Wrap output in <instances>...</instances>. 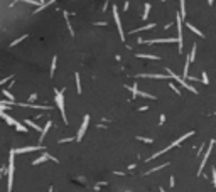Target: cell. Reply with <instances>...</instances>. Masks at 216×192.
I'll use <instances>...</instances> for the list:
<instances>
[{"instance_id": "cell-1", "label": "cell", "mask_w": 216, "mask_h": 192, "mask_svg": "<svg viewBox=\"0 0 216 192\" xmlns=\"http://www.w3.org/2000/svg\"><path fill=\"white\" fill-rule=\"evenodd\" d=\"M14 158H15V152L10 150V157H9V182H7V192H12V186H14Z\"/></svg>"}, {"instance_id": "cell-2", "label": "cell", "mask_w": 216, "mask_h": 192, "mask_svg": "<svg viewBox=\"0 0 216 192\" xmlns=\"http://www.w3.org/2000/svg\"><path fill=\"white\" fill-rule=\"evenodd\" d=\"M54 94H56V106L59 108V111H61V116H63V122H64V123H68L66 110H64V96H63V91L56 90V91H54Z\"/></svg>"}, {"instance_id": "cell-3", "label": "cell", "mask_w": 216, "mask_h": 192, "mask_svg": "<svg viewBox=\"0 0 216 192\" xmlns=\"http://www.w3.org/2000/svg\"><path fill=\"white\" fill-rule=\"evenodd\" d=\"M165 71H167V76H169V78H174V79L177 81L179 84H182V88H186V90H189V91H191V93H196V94H197V90H196V88H194V86H191L189 83H186V79H182L181 76H177V74H176L172 69H169V67H167Z\"/></svg>"}, {"instance_id": "cell-4", "label": "cell", "mask_w": 216, "mask_h": 192, "mask_svg": "<svg viewBox=\"0 0 216 192\" xmlns=\"http://www.w3.org/2000/svg\"><path fill=\"white\" fill-rule=\"evenodd\" d=\"M176 24H177V46H179V54L184 51V39H182V17L177 14L176 17Z\"/></svg>"}, {"instance_id": "cell-5", "label": "cell", "mask_w": 216, "mask_h": 192, "mask_svg": "<svg viewBox=\"0 0 216 192\" xmlns=\"http://www.w3.org/2000/svg\"><path fill=\"white\" fill-rule=\"evenodd\" d=\"M111 12H113V19H115V26L118 29V34H120V39L125 41V34H123V27H122V20H120V14H118V7L113 5L111 7Z\"/></svg>"}, {"instance_id": "cell-6", "label": "cell", "mask_w": 216, "mask_h": 192, "mask_svg": "<svg viewBox=\"0 0 216 192\" xmlns=\"http://www.w3.org/2000/svg\"><path fill=\"white\" fill-rule=\"evenodd\" d=\"M213 147H214V140H211V142H210V147L206 148V152H204V155H203V160H201V163H199V169H197V175H201V174H203V169H204V165H206L208 158H210Z\"/></svg>"}, {"instance_id": "cell-7", "label": "cell", "mask_w": 216, "mask_h": 192, "mask_svg": "<svg viewBox=\"0 0 216 192\" xmlns=\"http://www.w3.org/2000/svg\"><path fill=\"white\" fill-rule=\"evenodd\" d=\"M172 44V42H177V39H172V37H169V39H149V41H145V39H142L140 37L139 39V44Z\"/></svg>"}, {"instance_id": "cell-8", "label": "cell", "mask_w": 216, "mask_h": 192, "mask_svg": "<svg viewBox=\"0 0 216 192\" xmlns=\"http://www.w3.org/2000/svg\"><path fill=\"white\" fill-rule=\"evenodd\" d=\"M88 125H89V115H85V118H83V123L80 126V130H78V135H76V140L81 142L83 137H85L86 130H88Z\"/></svg>"}, {"instance_id": "cell-9", "label": "cell", "mask_w": 216, "mask_h": 192, "mask_svg": "<svg viewBox=\"0 0 216 192\" xmlns=\"http://www.w3.org/2000/svg\"><path fill=\"white\" fill-rule=\"evenodd\" d=\"M42 150V145H34V147H22V148H14L15 154H27V152H35Z\"/></svg>"}, {"instance_id": "cell-10", "label": "cell", "mask_w": 216, "mask_h": 192, "mask_svg": "<svg viewBox=\"0 0 216 192\" xmlns=\"http://www.w3.org/2000/svg\"><path fill=\"white\" fill-rule=\"evenodd\" d=\"M46 160H54V162H56V158L51 157V155H49L48 152H46V154H42V155H41V157H37V158H35L34 162H32V165H39V163L46 162Z\"/></svg>"}, {"instance_id": "cell-11", "label": "cell", "mask_w": 216, "mask_h": 192, "mask_svg": "<svg viewBox=\"0 0 216 192\" xmlns=\"http://www.w3.org/2000/svg\"><path fill=\"white\" fill-rule=\"evenodd\" d=\"M52 126V122H51V120H48V123H46V126L44 128H42V130H41V137H39V142H42V140H44V137H46V135H48V131H49V128H51Z\"/></svg>"}, {"instance_id": "cell-12", "label": "cell", "mask_w": 216, "mask_h": 192, "mask_svg": "<svg viewBox=\"0 0 216 192\" xmlns=\"http://www.w3.org/2000/svg\"><path fill=\"white\" fill-rule=\"evenodd\" d=\"M137 78H156V79H167V74H137Z\"/></svg>"}, {"instance_id": "cell-13", "label": "cell", "mask_w": 216, "mask_h": 192, "mask_svg": "<svg viewBox=\"0 0 216 192\" xmlns=\"http://www.w3.org/2000/svg\"><path fill=\"white\" fill-rule=\"evenodd\" d=\"M0 116H2V118L7 122V125H14V126H15V123H17V122H15V120H14L10 115H7L5 111H0Z\"/></svg>"}, {"instance_id": "cell-14", "label": "cell", "mask_w": 216, "mask_h": 192, "mask_svg": "<svg viewBox=\"0 0 216 192\" xmlns=\"http://www.w3.org/2000/svg\"><path fill=\"white\" fill-rule=\"evenodd\" d=\"M152 27H156V24H147V26H143V27H139V29H134V30H130L128 34H135V32H142V30H150Z\"/></svg>"}, {"instance_id": "cell-15", "label": "cell", "mask_w": 216, "mask_h": 192, "mask_svg": "<svg viewBox=\"0 0 216 192\" xmlns=\"http://www.w3.org/2000/svg\"><path fill=\"white\" fill-rule=\"evenodd\" d=\"M137 58H140V59H156V61H159V56H156V54H142V52H140V54H137Z\"/></svg>"}, {"instance_id": "cell-16", "label": "cell", "mask_w": 216, "mask_h": 192, "mask_svg": "<svg viewBox=\"0 0 216 192\" xmlns=\"http://www.w3.org/2000/svg\"><path fill=\"white\" fill-rule=\"evenodd\" d=\"M54 2H56V0H49V2H44V3H42V5H41V7H37V9H35V10H34V12H35V14H37V12H41V10H44V9H48V7H49V5H52V3H54Z\"/></svg>"}, {"instance_id": "cell-17", "label": "cell", "mask_w": 216, "mask_h": 192, "mask_svg": "<svg viewBox=\"0 0 216 192\" xmlns=\"http://www.w3.org/2000/svg\"><path fill=\"white\" fill-rule=\"evenodd\" d=\"M135 96H142V98H149V99H156V96L154 94H149V93H145V91H140V90H137V93Z\"/></svg>"}, {"instance_id": "cell-18", "label": "cell", "mask_w": 216, "mask_h": 192, "mask_svg": "<svg viewBox=\"0 0 216 192\" xmlns=\"http://www.w3.org/2000/svg\"><path fill=\"white\" fill-rule=\"evenodd\" d=\"M149 14H150V3H145V5H143V15H142V20H147V19H149Z\"/></svg>"}, {"instance_id": "cell-19", "label": "cell", "mask_w": 216, "mask_h": 192, "mask_svg": "<svg viewBox=\"0 0 216 192\" xmlns=\"http://www.w3.org/2000/svg\"><path fill=\"white\" fill-rule=\"evenodd\" d=\"M188 27H189V29H191V30H193V32H194V34H196V35H197V37H204V34H203V32H201L199 29H196V27H194V26H193V24H188Z\"/></svg>"}, {"instance_id": "cell-20", "label": "cell", "mask_w": 216, "mask_h": 192, "mask_svg": "<svg viewBox=\"0 0 216 192\" xmlns=\"http://www.w3.org/2000/svg\"><path fill=\"white\" fill-rule=\"evenodd\" d=\"M196 49H197V46H196V44H194L193 47H191V54H189V58H188V59H189V62H193V61H194V58H196Z\"/></svg>"}, {"instance_id": "cell-21", "label": "cell", "mask_w": 216, "mask_h": 192, "mask_svg": "<svg viewBox=\"0 0 216 192\" xmlns=\"http://www.w3.org/2000/svg\"><path fill=\"white\" fill-rule=\"evenodd\" d=\"M29 37V34H24V35H20V37L19 39H15V41H14L12 42V44H10V47H14V46H17V44H20V42H22L24 41V39H27Z\"/></svg>"}, {"instance_id": "cell-22", "label": "cell", "mask_w": 216, "mask_h": 192, "mask_svg": "<svg viewBox=\"0 0 216 192\" xmlns=\"http://www.w3.org/2000/svg\"><path fill=\"white\" fill-rule=\"evenodd\" d=\"M26 123H27V125L31 126V128H34V130H37V131H41V130H42V128L39 126L37 123H34V122H32V120H26Z\"/></svg>"}, {"instance_id": "cell-23", "label": "cell", "mask_w": 216, "mask_h": 192, "mask_svg": "<svg viewBox=\"0 0 216 192\" xmlns=\"http://www.w3.org/2000/svg\"><path fill=\"white\" fill-rule=\"evenodd\" d=\"M74 79H76V91L78 93H81V79H80V74H74Z\"/></svg>"}, {"instance_id": "cell-24", "label": "cell", "mask_w": 216, "mask_h": 192, "mask_svg": "<svg viewBox=\"0 0 216 192\" xmlns=\"http://www.w3.org/2000/svg\"><path fill=\"white\" fill-rule=\"evenodd\" d=\"M179 15L184 19L186 17V0H181V12H179Z\"/></svg>"}, {"instance_id": "cell-25", "label": "cell", "mask_w": 216, "mask_h": 192, "mask_svg": "<svg viewBox=\"0 0 216 192\" xmlns=\"http://www.w3.org/2000/svg\"><path fill=\"white\" fill-rule=\"evenodd\" d=\"M3 96H5V98L9 99V101H15V96L10 93V91H7V90H3Z\"/></svg>"}, {"instance_id": "cell-26", "label": "cell", "mask_w": 216, "mask_h": 192, "mask_svg": "<svg viewBox=\"0 0 216 192\" xmlns=\"http://www.w3.org/2000/svg\"><path fill=\"white\" fill-rule=\"evenodd\" d=\"M56 64H57V58L54 56V58H52V62H51V78L54 76V71H56Z\"/></svg>"}, {"instance_id": "cell-27", "label": "cell", "mask_w": 216, "mask_h": 192, "mask_svg": "<svg viewBox=\"0 0 216 192\" xmlns=\"http://www.w3.org/2000/svg\"><path fill=\"white\" fill-rule=\"evenodd\" d=\"M15 130H17V131H24V133H26V131H27V128L24 126L22 123H19V122H17V123H15Z\"/></svg>"}, {"instance_id": "cell-28", "label": "cell", "mask_w": 216, "mask_h": 192, "mask_svg": "<svg viewBox=\"0 0 216 192\" xmlns=\"http://www.w3.org/2000/svg\"><path fill=\"white\" fill-rule=\"evenodd\" d=\"M169 88H171V90H172V91H174V93H176V94H181V91H179V88H177V86H176V84H174V83H169Z\"/></svg>"}, {"instance_id": "cell-29", "label": "cell", "mask_w": 216, "mask_h": 192, "mask_svg": "<svg viewBox=\"0 0 216 192\" xmlns=\"http://www.w3.org/2000/svg\"><path fill=\"white\" fill-rule=\"evenodd\" d=\"M137 140H140V142H145V143H152V138H147V137H137Z\"/></svg>"}, {"instance_id": "cell-30", "label": "cell", "mask_w": 216, "mask_h": 192, "mask_svg": "<svg viewBox=\"0 0 216 192\" xmlns=\"http://www.w3.org/2000/svg\"><path fill=\"white\" fill-rule=\"evenodd\" d=\"M201 74H203V78H201L203 84H210V79H208V73H201Z\"/></svg>"}, {"instance_id": "cell-31", "label": "cell", "mask_w": 216, "mask_h": 192, "mask_svg": "<svg viewBox=\"0 0 216 192\" xmlns=\"http://www.w3.org/2000/svg\"><path fill=\"white\" fill-rule=\"evenodd\" d=\"M12 74H10V76H7V78H3V79H0V86H2V84H5L7 83V81H9V79H12Z\"/></svg>"}, {"instance_id": "cell-32", "label": "cell", "mask_w": 216, "mask_h": 192, "mask_svg": "<svg viewBox=\"0 0 216 192\" xmlns=\"http://www.w3.org/2000/svg\"><path fill=\"white\" fill-rule=\"evenodd\" d=\"M211 175H213V186L216 187V169L211 170Z\"/></svg>"}, {"instance_id": "cell-33", "label": "cell", "mask_w": 216, "mask_h": 192, "mask_svg": "<svg viewBox=\"0 0 216 192\" xmlns=\"http://www.w3.org/2000/svg\"><path fill=\"white\" fill-rule=\"evenodd\" d=\"M74 138L71 137V138H63V140H59V143H66V142H73Z\"/></svg>"}, {"instance_id": "cell-34", "label": "cell", "mask_w": 216, "mask_h": 192, "mask_svg": "<svg viewBox=\"0 0 216 192\" xmlns=\"http://www.w3.org/2000/svg\"><path fill=\"white\" fill-rule=\"evenodd\" d=\"M35 99H37V94L35 93H32L31 96H29V101H35Z\"/></svg>"}, {"instance_id": "cell-35", "label": "cell", "mask_w": 216, "mask_h": 192, "mask_svg": "<svg viewBox=\"0 0 216 192\" xmlns=\"http://www.w3.org/2000/svg\"><path fill=\"white\" fill-rule=\"evenodd\" d=\"M128 7H130V3H128V0H127V2H125V7H123V10H125V12L128 10Z\"/></svg>"}, {"instance_id": "cell-36", "label": "cell", "mask_w": 216, "mask_h": 192, "mask_svg": "<svg viewBox=\"0 0 216 192\" xmlns=\"http://www.w3.org/2000/svg\"><path fill=\"white\" fill-rule=\"evenodd\" d=\"M164 122H165V115H160V125H162Z\"/></svg>"}, {"instance_id": "cell-37", "label": "cell", "mask_w": 216, "mask_h": 192, "mask_svg": "<svg viewBox=\"0 0 216 192\" xmlns=\"http://www.w3.org/2000/svg\"><path fill=\"white\" fill-rule=\"evenodd\" d=\"M213 2H214V0H208V3H210V5H213Z\"/></svg>"}, {"instance_id": "cell-38", "label": "cell", "mask_w": 216, "mask_h": 192, "mask_svg": "<svg viewBox=\"0 0 216 192\" xmlns=\"http://www.w3.org/2000/svg\"><path fill=\"white\" fill-rule=\"evenodd\" d=\"M39 2H41V3H44V0H39Z\"/></svg>"}, {"instance_id": "cell-39", "label": "cell", "mask_w": 216, "mask_h": 192, "mask_svg": "<svg viewBox=\"0 0 216 192\" xmlns=\"http://www.w3.org/2000/svg\"><path fill=\"white\" fill-rule=\"evenodd\" d=\"M160 192H165V190H164V189H160Z\"/></svg>"}, {"instance_id": "cell-40", "label": "cell", "mask_w": 216, "mask_h": 192, "mask_svg": "<svg viewBox=\"0 0 216 192\" xmlns=\"http://www.w3.org/2000/svg\"><path fill=\"white\" fill-rule=\"evenodd\" d=\"M127 192H132V190H127Z\"/></svg>"}]
</instances>
